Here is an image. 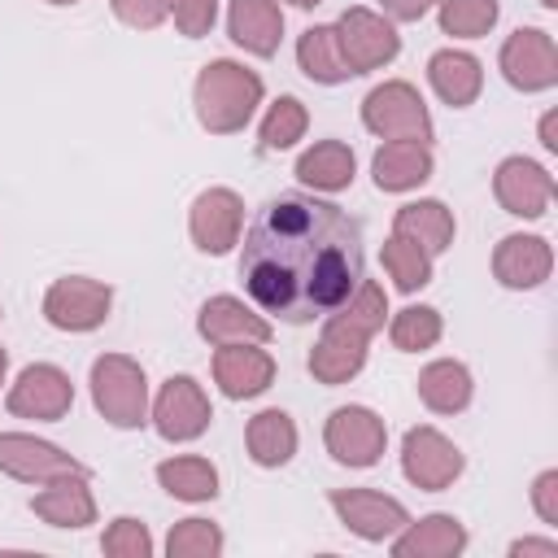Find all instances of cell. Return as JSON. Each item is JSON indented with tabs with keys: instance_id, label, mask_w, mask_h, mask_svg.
Returning <instances> with one entry per match:
<instances>
[{
	"instance_id": "f1b7e54d",
	"label": "cell",
	"mask_w": 558,
	"mask_h": 558,
	"mask_svg": "<svg viewBox=\"0 0 558 558\" xmlns=\"http://www.w3.org/2000/svg\"><path fill=\"white\" fill-rule=\"evenodd\" d=\"M157 484L174 497V501H214L218 497V466L201 453H174L166 462H157Z\"/></svg>"
},
{
	"instance_id": "f6af8a7d",
	"label": "cell",
	"mask_w": 558,
	"mask_h": 558,
	"mask_svg": "<svg viewBox=\"0 0 558 558\" xmlns=\"http://www.w3.org/2000/svg\"><path fill=\"white\" fill-rule=\"evenodd\" d=\"M44 4H78V0H44Z\"/></svg>"
},
{
	"instance_id": "d6986e66",
	"label": "cell",
	"mask_w": 558,
	"mask_h": 558,
	"mask_svg": "<svg viewBox=\"0 0 558 558\" xmlns=\"http://www.w3.org/2000/svg\"><path fill=\"white\" fill-rule=\"evenodd\" d=\"M214 384L231 401L262 397L275 384V357L266 344H218L214 349Z\"/></svg>"
},
{
	"instance_id": "603a6c76",
	"label": "cell",
	"mask_w": 558,
	"mask_h": 558,
	"mask_svg": "<svg viewBox=\"0 0 558 558\" xmlns=\"http://www.w3.org/2000/svg\"><path fill=\"white\" fill-rule=\"evenodd\" d=\"M436 157L432 144H414V140H384L371 157V179L379 192H414L432 179Z\"/></svg>"
},
{
	"instance_id": "ee69618b",
	"label": "cell",
	"mask_w": 558,
	"mask_h": 558,
	"mask_svg": "<svg viewBox=\"0 0 558 558\" xmlns=\"http://www.w3.org/2000/svg\"><path fill=\"white\" fill-rule=\"evenodd\" d=\"M4 375H9V349L0 344V384H4Z\"/></svg>"
},
{
	"instance_id": "4316f807",
	"label": "cell",
	"mask_w": 558,
	"mask_h": 558,
	"mask_svg": "<svg viewBox=\"0 0 558 558\" xmlns=\"http://www.w3.org/2000/svg\"><path fill=\"white\" fill-rule=\"evenodd\" d=\"M296 423H292V414L288 410H257L253 418H248V427H244V449H248V458L257 462V466H266V471H275V466H283V462H292V453H296Z\"/></svg>"
},
{
	"instance_id": "7dc6e473",
	"label": "cell",
	"mask_w": 558,
	"mask_h": 558,
	"mask_svg": "<svg viewBox=\"0 0 558 558\" xmlns=\"http://www.w3.org/2000/svg\"><path fill=\"white\" fill-rule=\"evenodd\" d=\"M0 318H4V310H0Z\"/></svg>"
},
{
	"instance_id": "d590c367",
	"label": "cell",
	"mask_w": 558,
	"mask_h": 558,
	"mask_svg": "<svg viewBox=\"0 0 558 558\" xmlns=\"http://www.w3.org/2000/svg\"><path fill=\"white\" fill-rule=\"evenodd\" d=\"M100 549H105L109 558H153L157 545H153V532H148L144 519H135V514H118V519L105 527Z\"/></svg>"
},
{
	"instance_id": "277c9868",
	"label": "cell",
	"mask_w": 558,
	"mask_h": 558,
	"mask_svg": "<svg viewBox=\"0 0 558 558\" xmlns=\"http://www.w3.org/2000/svg\"><path fill=\"white\" fill-rule=\"evenodd\" d=\"M362 126L379 140H414V144H432V113L427 100L418 96L414 83L405 78H388L379 87L366 92L362 100Z\"/></svg>"
},
{
	"instance_id": "bcb514c9",
	"label": "cell",
	"mask_w": 558,
	"mask_h": 558,
	"mask_svg": "<svg viewBox=\"0 0 558 558\" xmlns=\"http://www.w3.org/2000/svg\"><path fill=\"white\" fill-rule=\"evenodd\" d=\"M541 4H545V9H558V0H541Z\"/></svg>"
},
{
	"instance_id": "ba28073f",
	"label": "cell",
	"mask_w": 558,
	"mask_h": 558,
	"mask_svg": "<svg viewBox=\"0 0 558 558\" xmlns=\"http://www.w3.org/2000/svg\"><path fill=\"white\" fill-rule=\"evenodd\" d=\"M462 449L432 423H418L401 436V475L423 493H445L462 475Z\"/></svg>"
},
{
	"instance_id": "9a60e30c",
	"label": "cell",
	"mask_w": 558,
	"mask_h": 558,
	"mask_svg": "<svg viewBox=\"0 0 558 558\" xmlns=\"http://www.w3.org/2000/svg\"><path fill=\"white\" fill-rule=\"evenodd\" d=\"M0 471L17 484H48L57 475H74L87 466L52 440H39L31 432H0Z\"/></svg>"
},
{
	"instance_id": "4dcf8cb0",
	"label": "cell",
	"mask_w": 558,
	"mask_h": 558,
	"mask_svg": "<svg viewBox=\"0 0 558 558\" xmlns=\"http://www.w3.org/2000/svg\"><path fill=\"white\" fill-rule=\"evenodd\" d=\"M379 262H384V270H388V279H392L397 292H418V288L432 283V262L436 257H427L414 240H405V235L392 231L384 240V248H379Z\"/></svg>"
},
{
	"instance_id": "74e56055",
	"label": "cell",
	"mask_w": 558,
	"mask_h": 558,
	"mask_svg": "<svg viewBox=\"0 0 558 558\" xmlns=\"http://www.w3.org/2000/svg\"><path fill=\"white\" fill-rule=\"evenodd\" d=\"M109 9L131 31H157L170 17V0H109Z\"/></svg>"
},
{
	"instance_id": "8fae6325",
	"label": "cell",
	"mask_w": 558,
	"mask_h": 558,
	"mask_svg": "<svg viewBox=\"0 0 558 558\" xmlns=\"http://www.w3.org/2000/svg\"><path fill=\"white\" fill-rule=\"evenodd\" d=\"M497 65L514 92H549L558 83V44L541 26H519L514 35H506Z\"/></svg>"
},
{
	"instance_id": "5bb4252c",
	"label": "cell",
	"mask_w": 558,
	"mask_h": 558,
	"mask_svg": "<svg viewBox=\"0 0 558 558\" xmlns=\"http://www.w3.org/2000/svg\"><path fill=\"white\" fill-rule=\"evenodd\" d=\"M244 231V201L231 187H205L187 209V235L201 253L222 257L240 244Z\"/></svg>"
},
{
	"instance_id": "836d02e7",
	"label": "cell",
	"mask_w": 558,
	"mask_h": 558,
	"mask_svg": "<svg viewBox=\"0 0 558 558\" xmlns=\"http://www.w3.org/2000/svg\"><path fill=\"white\" fill-rule=\"evenodd\" d=\"M227 549V536L218 523L209 519H179L170 532H166V554L170 558H218Z\"/></svg>"
},
{
	"instance_id": "ac0fdd59",
	"label": "cell",
	"mask_w": 558,
	"mask_h": 558,
	"mask_svg": "<svg viewBox=\"0 0 558 558\" xmlns=\"http://www.w3.org/2000/svg\"><path fill=\"white\" fill-rule=\"evenodd\" d=\"M196 331H201V340H209L214 349H218V344H266V340H270V318H266L257 305H248V301L222 292V296H209V301L201 305Z\"/></svg>"
},
{
	"instance_id": "8d00e7d4",
	"label": "cell",
	"mask_w": 558,
	"mask_h": 558,
	"mask_svg": "<svg viewBox=\"0 0 558 558\" xmlns=\"http://www.w3.org/2000/svg\"><path fill=\"white\" fill-rule=\"evenodd\" d=\"M170 17H174L179 35L201 39V35H209L214 22H218V0H170Z\"/></svg>"
},
{
	"instance_id": "3957f363",
	"label": "cell",
	"mask_w": 558,
	"mask_h": 558,
	"mask_svg": "<svg viewBox=\"0 0 558 558\" xmlns=\"http://www.w3.org/2000/svg\"><path fill=\"white\" fill-rule=\"evenodd\" d=\"M92 405L109 427L135 432L148 423V375L126 353H100L92 362Z\"/></svg>"
},
{
	"instance_id": "ab89813d",
	"label": "cell",
	"mask_w": 558,
	"mask_h": 558,
	"mask_svg": "<svg viewBox=\"0 0 558 558\" xmlns=\"http://www.w3.org/2000/svg\"><path fill=\"white\" fill-rule=\"evenodd\" d=\"M379 9L388 22H423L436 9V0H379Z\"/></svg>"
},
{
	"instance_id": "ffe728a7",
	"label": "cell",
	"mask_w": 558,
	"mask_h": 558,
	"mask_svg": "<svg viewBox=\"0 0 558 558\" xmlns=\"http://www.w3.org/2000/svg\"><path fill=\"white\" fill-rule=\"evenodd\" d=\"M31 514H35L39 523L65 527V532H78V527L96 523V497H92L87 471L57 475V480L39 484V493L31 497Z\"/></svg>"
},
{
	"instance_id": "30bf717a",
	"label": "cell",
	"mask_w": 558,
	"mask_h": 558,
	"mask_svg": "<svg viewBox=\"0 0 558 558\" xmlns=\"http://www.w3.org/2000/svg\"><path fill=\"white\" fill-rule=\"evenodd\" d=\"M375 331H366L362 323H353L349 314H327L323 318V336L314 340L310 349V375L327 388L336 384H349L362 366H366V344H371Z\"/></svg>"
},
{
	"instance_id": "484cf974",
	"label": "cell",
	"mask_w": 558,
	"mask_h": 558,
	"mask_svg": "<svg viewBox=\"0 0 558 558\" xmlns=\"http://www.w3.org/2000/svg\"><path fill=\"white\" fill-rule=\"evenodd\" d=\"M418 401L432 410V414H462L475 397V379L471 371L458 362V357H436L418 371Z\"/></svg>"
},
{
	"instance_id": "60d3db41",
	"label": "cell",
	"mask_w": 558,
	"mask_h": 558,
	"mask_svg": "<svg viewBox=\"0 0 558 558\" xmlns=\"http://www.w3.org/2000/svg\"><path fill=\"white\" fill-rule=\"evenodd\" d=\"M506 554L510 558H558V541L554 536H519V541H510Z\"/></svg>"
},
{
	"instance_id": "6da1fadb",
	"label": "cell",
	"mask_w": 558,
	"mask_h": 558,
	"mask_svg": "<svg viewBox=\"0 0 558 558\" xmlns=\"http://www.w3.org/2000/svg\"><path fill=\"white\" fill-rule=\"evenodd\" d=\"M362 262L357 218L310 192L270 196L240 240V279L248 301L292 327L336 314L366 279Z\"/></svg>"
},
{
	"instance_id": "e575fe53",
	"label": "cell",
	"mask_w": 558,
	"mask_h": 558,
	"mask_svg": "<svg viewBox=\"0 0 558 558\" xmlns=\"http://www.w3.org/2000/svg\"><path fill=\"white\" fill-rule=\"evenodd\" d=\"M305 126H310L305 105H301L296 96H279V100L266 109V118H262V148H266V153L292 148L296 140H305Z\"/></svg>"
},
{
	"instance_id": "1f68e13d",
	"label": "cell",
	"mask_w": 558,
	"mask_h": 558,
	"mask_svg": "<svg viewBox=\"0 0 558 558\" xmlns=\"http://www.w3.org/2000/svg\"><path fill=\"white\" fill-rule=\"evenodd\" d=\"M501 17L497 0H436L440 35L449 39H484Z\"/></svg>"
},
{
	"instance_id": "7a4b0ae2",
	"label": "cell",
	"mask_w": 558,
	"mask_h": 558,
	"mask_svg": "<svg viewBox=\"0 0 558 558\" xmlns=\"http://www.w3.org/2000/svg\"><path fill=\"white\" fill-rule=\"evenodd\" d=\"M262 96H266L262 74L231 57L201 65V74L192 83V109L209 135H240L253 122Z\"/></svg>"
},
{
	"instance_id": "8992f818",
	"label": "cell",
	"mask_w": 558,
	"mask_h": 558,
	"mask_svg": "<svg viewBox=\"0 0 558 558\" xmlns=\"http://www.w3.org/2000/svg\"><path fill=\"white\" fill-rule=\"evenodd\" d=\"M148 423L157 427L161 440L187 445V440H196V436L209 432L214 405H209L205 388H201L192 375H170V379L157 388L153 405H148Z\"/></svg>"
},
{
	"instance_id": "83f0119b",
	"label": "cell",
	"mask_w": 558,
	"mask_h": 558,
	"mask_svg": "<svg viewBox=\"0 0 558 558\" xmlns=\"http://www.w3.org/2000/svg\"><path fill=\"white\" fill-rule=\"evenodd\" d=\"M357 174V157L344 140H318L296 157V179L314 192H344Z\"/></svg>"
},
{
	"instance_id": "9c48e42d",
	"label": "cell",
	"mask_w": 558,
	"mask_h": 558,
	"mask_svg": "<svg viewBox=\"0 0 558 558\" xmlns=\"http://www.w3.org/2000/svg\"><path fill=\"white\" fill-rule=\"evenodd\" d=\"M323 445L340 466H375L388 445V427L371 405H336L323 423Z\"/></svg>"
},
{
	"instance_id": "44dd1931",
	"label": "cell",
	"mask_w": 558,
	"mask_h": 558,
	"mask_svg": "<svg viewBox=\"0 0 558 558\" xmlns=\"http://www.w3.org/2000/svg\"><path fill=\"white\" fill-rule=\"evenodd\" d=\"M471 545V532L462 519L453 514H423V519H410L392 541L388 549L397 558H458L462 549Z\"/></svg>"
},
{
	"instance_id": "2e32d148",
	"label": "cell",
	"mask_w": 558,
	"mask_h": 558,
	"mask_svg": "<svg viewBox=\"0 0 558 558\" xmlns=\"http://www.w3.org/2000/svg\"><path fill=\"white\" fill-rule=\"evenodd\" d=\"M493 196L514 218H545L554 201V174L532 157H506L493 170Z\"/></svg>"
},
{
	"instance_id": "52a82bcc",
	"label": "cell",
	"mask_w": 558,
	"mask_h": 558,
	"mask_svg": "<svg viewBox=\"0 0 558 558\" xmlns=\"http://www.w3.org/2000/svg\"><path fill=\"white\" fill-rule=\"evenodd\" d=\"M336 39H340V57L349 65V74H371V70H384L388 61H397L401 52V35L397 26L375 13V9H344L340 22H336Z\"/></svg>"
},
{
	"instance_id": "d6a6232c",
	"label": "cell",
	"mask_w": 558,
	"mask_h": 558,
	"mask_svg": "<svg viewBox=\"0 0 558 558\" xmlns=\"http://www.w3.org/2000/svg\"><path fill=\"white\" fill-rule=\"evenodd\" d=\"M440 336H445V323H440V310H432V305H405L388 318V340L401 353H423Z\"/></svg>"
},
{
	"instance_id": "7c38bea8",
	"label": "cell",
	"mask_w": 558,
	"mask_h": 558,
	"mask_svg": "<svg viewBox=\"0 0 558 558\" xmlns=\"http://www.w3.org/2000/svg\"><path fill=\"white\" fill-rule=\"evenodd\" d=\"M4 405L13 418H31V423H57L70 414L74 405V384L61 366L52 362H31L22 366V375L9 384Z\"/></svg>"
},
{
	"instance_id": "f35d334b",
	"label": "cell",
	"mask_w": 558,
	"mask_h": 558,
	"mask_svg": "<svg viewBox=\"0 0 558 558\" xmlns=\"http://www.w3.org/2000/svg\"><path fill=\"white\" fill-rule=\"evenodd\" d=\"M532 510L541 523H549V527L558 523V471L554 466L532 480Z\"/></svg>"
},
{
	"instance_id": "b9f144b4",
	"label": "cell",
	"mask_w": 558,
	"mask_h": 558,
	"mask_svg": "<svg viewBox=\"0 0 558 558\" xmlns=\"http://www.w3.org/2000/svg\"><path fill=\"white\" fill-rule=\"evenodd\" d=\"M536 140L545 153H558V109H545L541 122H536Z\"/></svg>"
},
{
	"instance_id": "f546056e",
	"label": "cell",
	"mask_w": 558,
	"mask_h": 558,
	"mask_svg": "<svg viewBox=\"0 0 558 558\" xmlns=\"http://www.w3.org/2000/svg\"><path fill=\"white\" fill-rule=\"evenodd\" d=\"M296 65L310 83H323V87H336V83H349V65L340 57V39H336V26H305L301 39H296Z\"/></svg>"
},
{
	"instance_id": "e0dca14e",
	"label": "cell",
	"mask_w": 558,
	"mask_h": 558,
	"mask_svg": "<svg viewBox=\"0 0 558 558\" xmlns=\"http://www.w3.org/2000/svg\"><path fill=\"white\" fill-rule=\"evenodd\" d=\"M554 275V244L545 235H501L493 248V279L510 292H532Z\"/></svg>"
},
{
	"instance_id": "7402d4cb",
	"label": "cell",
	"mask_w": 558,
	"mask_h": 558,
	"mask_svg": "<svg viewBox=\"0 0 558 558\" xmlns=\"http://www.w3.org/2000/svg\"><path fill=\"white\" fill-rule=\"evenodd\" d=\"M227 35L248 57H275L283 44L279 0H227Z\"/></svg>"
},
{
	"instance_id": "d4e9b609",
	"label": "cell",
	"mask_w": 558,
	"mask_h": 558,
	"mask_svg": "<svg viewBox=\"0 0 558 558\" xmlns=\"http://www.w3.org/2000/svg\"><path fill=\"white\" fill-rule=\"evenodd\" d=\"M392 231L405 235V240H414L427 257H440V253L453 244L458 222H453V209H449L445 201L423 196V201H405V205L392 214Z\"/></svg>"
},
{
	"instance_id": "5b68a950",
	"label": "cell",
	"mask_w": 558,
	"mask_h": 558,
	"mask_svg": "<svg viewBox=\"0 0 558 558\" xmlns=\"http://www.w3.org/2000/svg\"><path fill=\"white\" fill-rule=\"evenodd\" d=\"M109 310H113V288L105 279H92V275L52 279V288L44 292V318H48V327L70 331V336L96 331L109 318Z\"/></svg>"
},
{
	"instance_id": "4fadbf2b",
	"label": "cell",
	"mask_w": 558,
	"mask_h": 558,
	"mask_svg": "<svg viewBox=\"0 0 558 558\" xmlns=\"http://www.w3.org/2000/svg\"><path fill=\"white\" fill-rule=\"evenodd\" d=\"M331 510L336 519L357 536V541H371V545H384L392 541L405 523H410V510L388 497V493H375V488H331Z\"/></svg>"
},
{
	"instance_id": "cb8c5ba5",
	"label": "cell",
	"mask_w": 558,
	"mask_h": 558,
	"mask_svg": "<svg viewBox=\"0 0 558 558\" xmlns=\"http://www.w3.org/2000/svg\"><path fill=\"white\" fill-rule=\"evenodd\" d=\"M427 83L449 109H466L484 92V65L462 48H440L427 57Z\"/></svg>"
},
{
	"instance_id": "7bdbcfd3",
	"label": "cell",
	"mask_w": 558,
	"mask_h": 558,
	"mask_svg": "<svg viewBox=\"0 0 558 558\" xmlns=\"http://www.w3.org/2000/svg\"><path fill=\"white\" fill-rule=\"evenodd\" d=\"M283 4H292V9H318L323 0H283Z\"/></svg>"
}]
</instances>
